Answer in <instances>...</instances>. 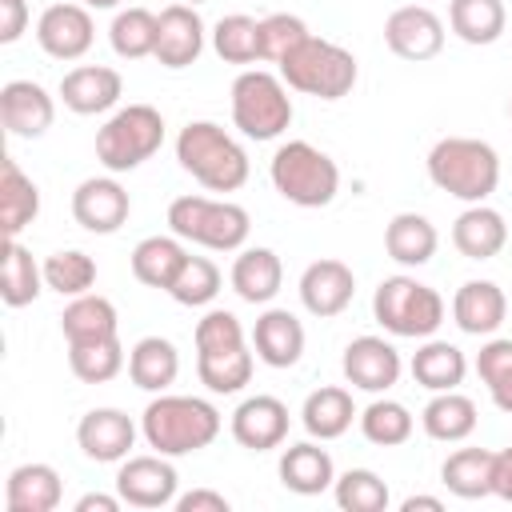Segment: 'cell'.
Returning <instances> with one entry per match:
<instances>
[{
	"label": "cell",
	"mask_w": 512,
	"mask_h": 512,
	"mask_svg": "<svg viewBox=\"0 0 512 512\" xmlns=\"http://www.w3.org/2000/svg\"><path fill=\"white\" fill-rule=\"evenodd\" d=\"M220 424L224 420L216 404L200 396H176V392H156V400H148L140 416V432L148 448H156L160 456H192L208 448L220 436Z\"/></svg>",
	"instance_id": "cell-1"
},
{
	"label": "cell",
	"mask_w": 512,
	"mask_h": 512,
	"mask_svg": "<svg viewBox=\"0 0 512 512\" xmlns=\"http://www.w3.org/2000/svg\"><path fill=\"white\" fill-rule=\"evenodd\" d=\"M428 180L464 204H484L500 184V156L488 140L444 136L428 152Z\"/></svg>",
	"instance_id": "cell-2"
},
{
	"label": "cell",
	"mask_w": 512,
	"mask_h": 512,
	"mask_svg": "<svg viewBox=\"0 0 512 512\" xmlns=\"http://www.w3.org/2000/svg\"><path fill=\"white\" fill-rule=\"evenodd\" d=\"M176 160L208 192H236L248 180V152L212 120H192L180 128Z\"/></svg>",
	"instance_id": "cell-3"
},
{
	"label": "cell",
	"mask_w": 512,
	"mask_h": 512,
	"mask_svg": "<svg viewBox=\"0 0 512 512\" xmlns=\"http://www.w3.org/2000/svg\"><path fill=\"white\" fill-rule=\"evenodd\" d=\"M272 188L296 208H328L340 192V168L308 140H288L268 160Z\"/></svg>",
	"instance_id": "cell-4"
},
{
	"label": "cell",
	"mask_w": 512,
	"mask_h": 512,
	"mask_svg": "<svg viewBox=\"0 0 512 512\" xmlns=\"http://www.w3.org/2000/svg\"><path fill=\"white\" fill-rule=\"evenodd\" d=\"M356 56L336 44V40H324V36H308L300 48H292L284 60H280V80L292 88V92H304V96H316V100H340L356 88Z\"/></svg>",
	"instance_id": "cell-5"
},
{
	"label": "cell",
	"mask_w": 512,
	"mask_h": 512,
	"mask_svg": "<svg viewBox=\"0 0 512 512\" xmlns=\"http://www.w3.org/2000/svg\"><path fill=\"white\" fill-rule=\"evenodd\" d=\"M372 316L384 332L404 340H428L444 324V296L416 276H388L372 292Z\"/></svg>",
	"instance_id": "cell-6"
},
{
	"label": "cell",
	"mask_w": 512,
	"mask_h": 512,
	"mask_svg": "<svg viewBox=\"0 0 512 512\" xmlns=\"http://www.w3.org/2000/svg\"><path fill=\"white\" fill-rule=\"evenodd\" d=\"M168 228L180 240H192L212 252H236L244 248L252 232V216L232 200H208V196H176L168 204Z\"/></svg>",
	"instance_id": "cell-7"
},
{
	"label": "cell",
	"mask_w": 512,
	"mask_h": 512,
	"mask_svg": "<svg viewBox=\"0 0 512 512\" xmlns=\"http://www.w3.org/2000/svg\"><path fill=\"white\" fill-rule=\"evenodd\" d=\"M160 144H164V116L152 104H128L116 108L96 132V160L116 176L152 160Z\"/></svg>",
	"instance_id": "cell-8"
},
{
	"label": "cell",
	"mask_w": 512,
	"mask_h": 512,
	"mask_svg": "<svg viewBox=\"0 0 512 512\" xmlns=\"http://www.w3.org/2000/svg\"><path fill=\"white\" fill-rule=\"evenodd\" d=\"M232 124L248 140H276L292 124L288 84L264 68H248L232 80Z\"/></svg>",
	"instance_id": "cell-9"
},
{
	"label": "cell",
	"mask_w": 512,
	"mask_h": 512,
	"mask_svg": "<svg viewBox=\"0 0 512 512\" xmlns=\"http://www.w3.org/2000/svg\"><path fill=\"white\" fill-rule=\"evenodd\" d=\"M176 468H172V456H124L120 460V472H116V492L124 504L132 508H168L176 504Z\"/></svg>",
	"instance_id": "cell-10"
},
{
	"label": "cell",
	"mask_w": 512,
	"mask_h": 512,
	"mask_svg": "<svg viewBox=\"0 0 512 512\" xmlns=\"http://www.w3.org/2000/svg\"><path fill=\"white\" fill-rule=\"evenodd\" d=\"M128 212H132V196L112 176H88L72 192V216L84 232L112 236L120 224H128Z\"/></svg>",
	"instance_id": "cell-11"
},
{
	"label": "cell",
	"mask_w": 512,
	"mask_h": 512,
	"mask_svg": "<svg viewBox=\"0 0 512 512\" xmlns=\"http://www.w3.org/2000/svg\"><path fill=\"white\" fill-rule=\"evenodd\" d=\"M384 44L400 60H432L444 48V20L424 4H404L384 20Z\"/></svg>",
	"instance_id": "cell-12"
},
{
	"label": "cell",
	"mask_w": 512,
	"mask_h": 512,
	"mask_svg": "<svg viewBox=\"0 0 512 512\" xmlns=\"http://www.w3.org/2000/svg\"><path fill=\"white\" fill-rule=\"evenodd\" d=\"M96 40L92 12L84 4H48L36 20V44L52 60H80Z\"/></svg>",
	"instance_id": "cell-13"
},
{
	"label": "cell",
	"mask_w": 512,
	"mask_h": 512,
	"mask_svg": "<svg viewBox=\"0 0 512 512\" xmlns=\"http://www.w3.org/2000/svg\"><path fill=\"white\" fill-rule=\"evenodd\" d=\"M340 368H344V380H348L352 388L372 392V396L388 392V388L400 380V372H404L400 352H396L384 336H356V340H348Z\"/></svg>",
	"instance_id": "cell-14"
},
{
	"label": "cell",
	"mask_w": 512,
	"mask_h": 512,
	"mask_svg": "<svg viewBox=\"0 0 512 512\" xmlns=\"http://www.w3.org/2000/svg\"><path fill=\"white\" fill-rule=\"evenodd\" d=\"M76 444L96 464H120L136 444V424L120 408H92L76 424Z\"/></svg>",
	"instance_id": "cell-15"
},
{
	"label": "cell",
	"mask_w": 512,
	"mask_h": 512,
	"mask_svg": "<svg viewBox=\"0 0 512 512\" xmlns=\"http://www.w3.org/2000/svg\"><path fill=\"white\" fill-rule=\"evenodd\" d=\"M56 120V100L48 96L44 84L36 80H8L0 88V124L12 132V136H24V140H36L52 128Z\"/></svg>",
	"instance_id": "cell-16"
},
{
	"label": "cell",
	"mask_w": 512,
	"mask_h": 512,
	"mask_svg": "<svg viewBox=\"0 0 512 512\" xmlns=\"http://www.w3.org/2000/svg\"><path fill=\"white\" fill-rule=\"evenodd\" d=\"M356 296V276L344 260H312L304 272H300V304L320 316V320H332L340 316Z\"/></svg>",
	"instance_id": "cell-17"
},
{
	"label": "cell",
	"mask_w": 512,
	"mask_h": 512,
	"mask_svg": "<svg viewBox=\"0 0 512 512\" xmlns=\"http://www.w3.org/2000/svg\"><path fill=\"white\" fill-rule=\"evenodd\" d=\"M288 436V404L276 396H248L232 412V440L248 452H268L280 448Z\"/></svg>",
	"instance_id": "cell-18"
},
{
	"label": "cell",
	"mask_w": 512,
	"mask_h": 512,
	"mask_svg": "<svg viewBox=\"0 0 512 512\" xmlns=\"http://www.w3.org/2000/svg\"><path fill=\"white\" fill-rule=\"evenodd\" d=\"M204 52V20L192 4H168L160 12V32H156V60L164 68H188Z\"/></svg>",
	"instance_id": "cell-19"
},
{
	"label": "cell",
	"mask_w": 512,
	"mask_h": 512,
	"mask_svg": "<svg viewBox=\"0 0 512 512\" xmlns=\"http://www.w3.org/2000/svg\"><path fill=\"white\" fill-rule=\"evenodd\" d=\"M120 96H124V80L108 64H80V68L64 72V80H60V100L76 116L108 112V108H116Z\"/></svg>",
	"instance_id": "cell-20"
},
{
	"label": "cell",
	"mask_w": 512,
	"mask_h": 512,
	"mask_svg": "<svg viewBox=\"0 0 512 512\" xmlns=\"http://www.w3.org/2000/svg\"><path fill=\"white\" fill-rule=\"evenodd\" d=\"M508 316V296L496 280H464L452 296V320L468 336H496Z\"/></svg>",
	"instance_id": "cell-21"
},
{
	"label": "cell",
	"mask_w": 512,
	"mask_h": 512,
	"mask_svg": "<svg viewBox=\"0 0 512 512\" xmlns=\"http://www.w3.org/2000/svg\"><path fill=\"white\" fill-rule=\"evenodd\" d=\"M280 484L296 496H320L336 484V464L328 456V448H320L316 440H300V444H288L280 452Z\"/></svg>",
	"instance_id": "cell-22"
},
{
	"label": "cell",
	"mask_w": 512,
	"mask_h": 512,
	"mask_svg": "<svg viewBox=\"0 0 512 512\" xmlns=\"http://www.w3.org/2000/svg\"><path fill=\"white\" fill-rule=\"evenodd\" d=\"M252 348L268 368H292L304 356V324L288 308H268L256 316Z\"/></svg>",
	"instance_id": "cell-23"
},
{
	"label": "cell",
	"mask_w": 512,
	"mask_h": 512,
	"mask_svg": "<svg viewBox=\"0 0 512 512\" xmlns=\"http://www.w3.org/2000/svg\"><path fill=\"white\" fill-rule=\"evenodd\" d=\"M60 496H64V484L52 464L32 460L8 472V484H4L8 512H52L60 508Z\"/></svg>",
	"instance_id": "cell-24"
},
{
	"label": "cell",
	"mask_w": 512,
	"mask_h": 512,
	"mask_svg": "<svg viewBox=\"0 0 512 512\" xmlns=\"http://www.w3.org/2000/svg\"><path fill=\"white\" fill-rule=\"evenodd\" d=\"M452 244L468 260H492L508 244V224L488 204H468L452 224Z\"/></svg>",
	"instance_id": "cell-25"
},
{
	"label": "cell",
	"mask_w": 512,
	"mask_h": 512,
	"mask_svg": "<svg viewBox=\"0 0 512 512\" xmlns=\"http://www.w3.org/2000/svg\"><path fill=\"white\" fill-rule=\"evenodd\" d=\"M228 280L244 304H268L284 284V264L272 248H240Z\"/></svg>",
	"instance_id": "cell-26"
},
{
	"label": "cell",
	"mask_w": 512,
	"mask_h": 512,
	"mask_svg": "<svg viewBox=\"0 0 512 512\" xmlns=\"http://www.w3.org/2000/svg\"><path fill=\"white\" fill-rule=\"evenodd\" d=\"M40 216V188L32 176H24V168L4 156L0 160V220H4V236L16 240L32 220Z\"/></svg>",
	"instance_id": "cell-27"
},
{
	"label": "cell",
	"mask_w": 512,
	"mask_h": 512,
	"mask_svg": "<svg viewBox=\"0 0 512 512\" xmlns=\"http://www.w3.org/2000/svg\"><path fill=\"white\" fill-rule=\"evenodd\" d=\"M180 376V352L164 336H144L128 352V380L144 392H168Z\"/></svg>",
	"instance_id": "cell-28"
},
{
	"label": "cell",
	"mask_w": 512,
	"mask_h": 512,
	"mask_svg": "<svg viewBox=\"0 0 512 512\" xmlns=\"http://www.w3.org/2000/svg\"><path fill=\"white\" fill-rule=\"evenodd\" d=\"M420 424H424V432H428L432 440H440V444H460V440H468V436L476 432L480 412H476V400H472V396H464V392L452 388V392H436V396L424 404Z\"/></svg>",
	"instance_id": "cell-29"
},
{
	"label": "cell",
	"mask_w": 512,
	"mask_h": 512,
	"mask_svg": "<svg viewBox=\"0 0 512 512\" xmlns=\"http://www.w3.org/2000/svg\"><path fill=\"white\" fill-rule=\"evenodd\" d=\"M436 244H440V236H436L432 220L420 212H396L384 228V252L404 268L428 264L436 256Z\"/></svg>",
	"instance_id": "cell-30"
},
{
	"label": "cell",
	"mask_w": 512,
	"mask_h": 512,
	"mask_svg": "<svg viewBox=\"0 0 512 512\" xmlns=\"http://www.w3.org/2000/svg\"><path fill=\"white\" fill-rule=\"evenodd\" d=\"M120 320H116V304L108 296H96V292H84V296H72L60 312V332L68 344H92V340H108L116 336Z\"/></svg>",
	"instance_id": "cell-31"
},
{
	"label": "cell",
	"mask_w": 512,
	"mask_h": 512,
	"mask_svg": "<svg viewBox=\"0 0 512 512\" xmlns=\"http://www.w3.org/2000/svg\"><path fill=\"white\" fill-rule=\"evenodd\" d=\"M352 420H356L352 392L348 388H336V384L308 392V400L300 408V424H304V432L312 440H336V436H344L352 428Z\"/></svg>",
	"instance_id": "cell-32"
},
{
	"label": "cell",
	"mask_w": 512,
	"mask_h": 512,
	"mask_svg": "<svg viewBox=\"0 0 512 512\" xmlns=\"http://www.w3.org/2000/svg\"><path fill=\"white\" fill-rule=\"evenodd\" d=\"M412 380L428 392H452L464 384V372H468V360L456 344L448 340H424L416 352H412Z\"/></svg>",
	"instance_id": "cell-33"
},
{
	"label": "cell",
	"mask_w": 512,
	"mask_h": 512,
	"mask_svg": "<svg viewBox=\"0 0 512 512\" xmlns=\"http://www.w3.org/2000/svg\"><path fill=\"white\" fill-rule=\"evenodd\" d=\"M188 252L180 244V236H144L136 248H132V276L148 288H160L168 292V284L176 280V272L184 268Z\"/></svg>",
	"instance_id": "cell-34"
},
{
	"label": "cell",
	"mask_w": 512,
	"mask_h": 512,
	"mask_svg": "<svg viewBox=\"0 0 512 512\" xmlns=\"http://www.w3.org/2000/svg\"><path fill=\"white\" fill-rule=\"evenodd\" d=\"M252 352L248 344H232V348H212V352H196V376L208 392L216 396H232L252 380Z\"/></svg>",
	"instance_id": "cell-35"
},
{
	"label": "cell",
	"mask_w": 512,
	"mask_h": 512,
	"mask_svg": "<svg viewBox=\"0 0 512 512\" xmlns=\"http://www.w3.org/2000/svg\"><path fill=\"white\" fill-rule=\"evenodd\" d=\"M44 264L32 260V252L20 240L4 244V268H0V296L8 308H24L44 292Z\"/></svg>",
	"instance_id": "cell-36"
},
{
	"label": "cell",
	"mask_w": 512,
	"mask_h": 512,
	"mask_svg": "<svg viewBox=\"0 0 512 512\" xmlns=\"http://www.w3.org/2000/svg\"><path fill=\"white\" fill-rule=\"evenodd\" d=\"M440 480L460 500H480L492 492V452L488 448H456L440 464Z\"/></svg>",
	"instance_id": "cell-37"
},
{
	"label": "cell",
	"mask_w": 512,
	"mask_h": 512,
	"mask_svg": "<svg viewBox=\"0 0 512 512\" xmlns=\"http://www.w3.org/2000/svg\"><path fill=\"white\" fill-rule=\"evenodd\" d=\"M504 0H452L448 4V28L464 44H496L504 32Z\"/></svg>",
	"instance_id": "cell-38"
},
{
	"label": "cell",
	"mask_w": 512,
	"mask_h": 512,
	"mask_svg": "<svg viewBox=\"0 0 512 512\" xmlns=\"http://www.w3.org/2000/svg\"><path fill=\"white\" fill-rule=\"evenodd\" d=\"M156 32H160V16L148 12V8H120L112 16V28H108V40H112V52L120 60H144L156 52Z\"/></svg>",
	"instance_id": "cell-39"
},
{
	"label": "cell",
	"mask_w": 512,
	"mask_h": 512,
	"mask_svg": "<svg viewBox=\"0 0 512 512\" xmlns=\"http://www.w3.org/2000/svg\"><path fill=\"white\" fill-rule=\"evenodd\" d=\"M212 48L224 64H256L260 60V20L232 12L212 24Z\"/></svg>",
	"instance_id": "cell-40"
},
{
	"label": "cell",
	"mask_w": 512,
	"mask_h": 512,
	"mask_svg": "<svg viewBox=\"0 0 512 512\" xmlns=\"http://www.w3.org/2000/svg\"><path fill=\"white\" fill-rule=\"evenodd\" d=\"M68 364L72 376L84 384H108L112 376H120V368L128 364L120 336L108 340H92V344H68Z\"/></svg>",
	"instance_id": "cell-41"
},
{
	"label": "cell",
	"mask_w": 512,
	"mask_h": 512,
	"mask_svg": "<svg viewBox=\"0 0 512 512\" xmlns=\"http://www.w3.org/2000/svg\"><path fill=\"white\" fill-rule=\"evenodd\" d=\"M412 428H416V420H412V412L400 404V400H372L364 412H360V432H364V440L368 444H380V448H396V444H404L408 436H412Z\"/></svg>",
	"instance_id": "cell-42"
},
{
	"label": "cell",
	"mask_w": 512,
	"mask_h": 512,
	"mask_svg": "<svg viewBox=\"0 0 512 512\" xmlns=\"http://www.w3.org/2000/svg\"><path fill=\"white\" fill-rule=\"evenodd\" d=\"M44 284L52 288V292H60V296H84V292H92V284H96V260L88 256V252H80V248H64V252H52L48 260H44Z\"/></svg>",
	"instance_id": "cell-43"
},
{
	"label": "cell",
	"mask_w": 512,
	"mask_h": 512,
	"mask_svg": "<svg viewBox=\"0 0 512 512\" xmlns=\"http://www.w3.org/2000/svg\"><path fill=\"white\" fill-rule=\"evenodd\" d=\"M332 496L344 512H384L388 508V484L372 472V468H348L336 476Z\"/></svg>",
	"instance_id": "cell-44"
},
{
	"label": "cell",
	"mask_w": 512,
	"mask_h": 512,
	"mask_svg": "<svg viewBox=\"0 0 512 512\" xmlns=\"http://www.w3.org/2000/svg\"><path fill=\"white\" fill-rule=\"evenodd\" d=\"M216 292H220V268L208 256H188L176 280L168 284V296L184 308H204L216 300Z\"/></svg>",
	"instance_id": "cell-45"
},
{
	"label": "cell",
	"mask_w": 512,
	"mask_h": 512,
	"mask_svg": "<svg viewBox=\"0 0 512 512\" xmlns=\"http://www.w3.org/2000/svg\"><path fill=\"white\" fill-rule=\"evenodd\" d=\"M308 36H312V32H308V24H304L300 16H292V12H272V16L260 20V60L280 64V60H284L292 48H300Z\"/></svg>",
	"instance_id": "cell-46"
},
{
	"label": "cell",
	"mask_w": 512,
	"mask_h": 512,
	"mask_svg": "<svg viewBox=\"0 0 512 512\" xmlns=\"http://www.w3.org/2000/svg\"><path fill=\"white\" fill-rule=\"evenodd\" d=\"M192 340H196V352L232 348V344H244V328H240L236 312H228V308H212V312H204V316L196 320Z\"/></svg>",
	"instance_id": "cell-47"
},
{
	"label": "cell",
	"mask_w": 512,
	"mask_h": 512,
	"mask_svg": "<svg viewBox=\"0 0 512 512\" xmlns=\"http://www.w3.org/2000/svg\"><path fill=\"white\" fill-rule=\"evenodd\" d=\"M476 376H480L484 384H496V380L512 376V340L492 336V340L476 352Z\"/></svg>",
	"instance_id": "cell-48"
},
{
	"label": "cell",
	"mask_w": 512,
	"mask_h": 512,
	"mask_svg": "<svg viewBox=\"0 0 512 512\" xmlns=\"http://www.w3.org/2000/svg\"><path fill=\"white\" fill-rule=\"evenodd\" d=\"M28 28V0H0V44H16Z\"/></svg>",
	"instance_id": "cell-49"
},
{
	"label": "cell",
	"mask_w": 512,
	"mask_h": 512,
	"mask_svg": "<svg viewBox=\"0 0 512 512\" xmlns=\"http://www.w3.org/2000/svg\"><path fill=\"white\" fill-rule=\"evenodd\" d=\"M228 496L212 492V488H192L184 496H176V512H228Z\"/></svg>",
	"instance_id": "cell-50"
},
{
	"label": "cell",
	"mask_w": 512,
	"mask_h": 512,
	"mask_svg": "<svg viewBox=\"0 0 512 512\" xmlns=\"http://www.w3.org/2000/svg\"><path fill=\"white\" fill-rule=\"evenodd\" d=\"M492 496L512 504V448L492 452Z\"/></svg>",
	"instance_id": "cell-51"
},
{
	"label": "cell",
	"mask_w": 512,
	"mask_h": 512,
	"mask_svg": "<svg viewBox=\"0 0 512 512\" xmlns=\"http://www.w3.org/2000/svg\"><path fill=\"white\" fill-rule=\"evenodd\" d=\"M124 500H120V492L116 496H104V492H88V496H80L76 500V512H116Z\"/></svg>",
	"instance_id": "cell-52"
},
{
	"label": "cell",
	"mask_w": 512,
	"mask_h": 512,
	"mask_svg": "<svg viewBox=\"0 0 512 512\" xmlns=\"http://www.w3.org/2000/svg\"><path fill=\"white\" fill-rule=\"evenodd\" d=\"M488 392H492V404H496L500 412H508V416H512V376H504V380L488 384Z\"/></svg>",
	"instance_id": "cell-53"
},
{
	"label": "cell",
	"mask_w": 512,
	"mask_h": 512,
	"mask_svg": "<svg viewBox=\"0 0 512 512\" xmlns=\"http://www.w3.org/2000/svg\"><path fill=\"white\" fill-rule=\"evenodd\" d=\"M416 508H424V512H440L444 500H440V496H408V500L400 504V512H416Z\"/></svg>",
	"instance_id": "cell-54"
},
{
	"label": "cell",
	"mask_w": 512,
	"mask_h": 512,
	"mask_svg": "<svg viewBox=\"0 0 512 512\" xmlns=\"http://www.w3.org/2000/svg\"><path fill=\"white\" fill-rule=\"evenodd\" d=\"M84 8H96V12H104V8H120L124 0H80Z\"/></svg>",
	"instance_id": "cell-55"
},
{
	"label": "cell",
	"mask_w": 512,
	"mask_h": 512,
	"mask_svg": "<svg viewBox=\"0 0 512 512\" xmlns=\"http://www.w3.org/2000/svg\"><path fill=\"white\" fill-rule=\"evenodd\" d=\"M180 4H192L196 8V4H208V0H180Z\"/></svg>",
	"instance_id": "cell-56"
},
{
	"label": "cell",
	"mask_w": 512,
	"mask_h": 512,
	"mask_svg": "<svg viewBox=\"0 0 512 512\" xmlns=\"http://www.w3.org/2000/svg\"><path fill=\"white\" fill-rule=\"evenodd\" d=\"M508 116H512V100H508Z\"/></svg>",
	"instance_id": "cell-57"
}]
</instances>
